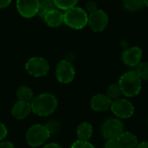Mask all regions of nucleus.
Wrapping results in <instances>:
<instances>
[{"label": "nucleus", "instance_id": "obj_1", "mask_svg": "<svg viewBox=\"0 0 148 148\" xmlns=\"http://www.w3.org/2000/svg\"><path fill=\"white\" fill-rule=\"evenodd\" d=\"M31 111L38 116L46 117L53 114L58 106L56 97L49 93L40 94L34 96L30 101Z\"/></svg>", "mask_w": 148, "mask_h": 148}, {"label": "nucleus", "instance_id": "obj_2", "mask_svg": "<svg viewBox=\"0 0 148 148\" xmlns=\"http://www.w3.org/2000/svg\"><path fill=\"white\" fill-rule=\"evenodd\" d=\"M123 95L132 98L138 95L142 88V80L140 78L135 70L125 72L118 82Z\"/></svg>", "mask_w": 148, "mask_h": 148}, {"label": "nucleus", "instance_id": "obj_3", "mask_svg": "<svg viewBox=\"0 0 148 148\" xmlns=\"http://www.w3.org/2000/svg\"><path fill=\"white\" fill-rule=\"evenodd\" d=\"M64 23L73 29H82L88 25V13L82 8L75 6L64 13Z\"/></svg>", "mask_w": 148, "mask_h": 148}, {"label": "nucleus", "instance_id": "obj_4", "mask_svg": "<svg viewBox=\"0 0 148 148\" xmlns=\"http://www.w3.org/2000/svg\"><path fill=\"white\" fill-rule=\"evenodd\" d=\"M50 133L45 125L36 124L29 128L26 133V142L31 147H38L46 143L50 137Z\"/></svg>", "mask_w": 148, "mask_h": 148}, {"label": "nucleus", "instance_id": "obj_5", "mask_svg": "<svg viewBox=\"0 0 148 148\" xmlns=\"http://www.w3.org/2000/svg\"><path fill=\"white\" fill-rule=\"evenodd\" d=\"M101 132L102 137L106 140H117L119 137L125 132L124 124L118 118H108L105 120L101 127Z\"/></svg>", "mask_w": 148, "mask_h": 148}, {"label": "nucleus", "instance_id": "obj_6", "mask_svg": "<svg viewBox=\"0 0 148 148\" xmlns=\"http://www.w3.org/2000/svg\"><path fill=\"white\" fill-rule=\"evenodd\" d=\"M25 69L34 77H42L48 74L49 70V64L45 58L41 56H34L26 62Z\"/></svg>", "mask_w": 148, "mask_h": 148}, {"label": "nucleus", "instance_id": "obj_7", "mask_svg": "<svg viewBox=\"0 0 148 148\" xmlns=\"http://www.w3.org/2000/svg\"><path fill=\"white\" fill-rule=\"evenodd\" d=\"M110 109L118 119H129L134 114V104L125 98H120L113 101Z\"/></svg>", "mask_w": 148, "mask_h": 148}, {"label": "nucleus", "instance_id": "obj_8", "mask_svg": "<svg viewBox=\"0 0 148 148\" xmlns=\"http://www.w3.org/2000/svg\"><path fill=\"white\" fill-rule=\"evenodd\" d=\"M109 23V16L108 13L101 9L88 13V25L95 32H102L105 30Z\"/></svg>", "mask_w": 148, "mask_h": 148}, {"label": "nucleus", "instance_id": "obj_9", "mask_svg": "<svg viewBox=\"0 0 148 148\" xmlns=\"http://www.w3.org/2000/svg\"><path fill=\"white\" fill-rule=\"evenodd\" d=\"M56 76L59 82L68 84L73 82L75 76V69L69 60H62L56 69Z\"/></svg>", "mask_w": 148, "mask_h": 148}, {"label": "nucleus", "instance_id": "obj_10", "mask_svg": "<svg viewBox=\"0 0 148 148\" xmlns=\"http://www.w3.org/2000/svg\"><path fill=\"white\" fill-rule=\"evenodd\" d=\"M143 51L139 46H133L124 49L121 54L122 62L130 68L137 67L142 60Z\"/></svg>", "mask_w": 148, "mask_h": 148}, {"label": "nucleus", "instance_id": "obj_11", "mask_svg": "<svg viewBox=\"0 0 148 148\" xmlns=\"http://www.w3.org/2000/svg\"><path fill=\"white\" fill-rule=\"evenodd\" d=\"M39 0H16V6L17 12L25 18H31L37 15Z\"/></svg>", "mask_w": 148, "mask_h": 148}, {"label": "nucleus", "instance_id": "obj_12", "mask_svg": "<svg viewBox=\"0 0 148 148\" xmlns=\"http://www.w3.org/2000/svg\"><path fill=\"white\" fill-rule=\"evenodd\" d=\"M112 100L105 94H98L90 100V107L95 112H105L110 109Z\"/></svg>", "mask_w": 148, "mask_h": 148}, {"label": "nucleus", "instance_id": "obj_13", "mask_svg": "<svg viewBox=\"0 0 148 148\" xmlns=\"http://www.w3.org/2000/svg\"><path fill=\"white\" fill-rule=\"evenodd\" d=\"M42 19L49 27L57 28L64 23V14L61 10L55 8L49 11Z\"/></svg>", "mask_w": 148, "mask_h": 148}, {"label": "nucleus", "instance_id": "obj_14", "mask_svg": "<svg viewBox=\"0 0 148 148\" xmlns=\"http://www.w3.org/2000/svg\"><path fill=\"white\" fill-rule=\"evenodd\" d=\"M30 112H32L30 103L21 101H16L11 108L12 116L17 120H23L27 118Z\"/></svg>", "mask_w": 148, "mask_h": 148}, {"label": "nucleus", "instance_id": "obj_15", "mask_svg": "<svg viewBox=\"0 0 148 148\" xmlns=\"http://www.w3.org/2000/svg\"><path fill=\"white\" fill-rule=\"evenodd\" d=\"M121 148H135L138 142V138L131 132H124L117 140Z\"/></svg>", "mask_w": 148, "mask_h": 148}, {"label": "nucleus", "instance_id": "obj_16", "mask_svg": "<svg viewBox=\"0 0 148 148\" xmlns=\"http://www.w3.org/2000/svg\"><path fill=\"white\" fill-rule=\"evenodd\" d=\"M93 135V127L89 122L83 121L79 124L76 129V136L79 140L88 141Z\"/></svg>", "mask_w": 148, "mask_h": 148}, {"label": "nucleus", "instance_id": "obj_17", "mask_svg": "<svg viewBox=\"0 0 148 148\" xmlns=\"http://www.w3.org/2000/svg\"><path fill=\"white\" fill-rule=\"evenodd\" d=\"M16 97L18 101L29 102L34 98V93L32 89L28 86H21L16 90Z\"/></svg>", "mask_w": 148, "mask_h": 148}, {"label": "nucleus", "instance_id": "obj_18", "mask_svg": "<svg viewBox=\"0 0 148 148\" xmlns=\"http://www.w3.org/2000/svg\"><path fill=\"white\" fill-rule=\"evenodd\" d=\"M145 6V0H123V7L126 10L134 12Z\"/></svg>", "mask_w": 148, "mask_h": 148}, {"label": "nucleus", "instance_id": "obj_19", "mask_svg": "<svg viewBox=\"0 0 148 148\" xmlns=\"http://www.w3.org/2000/svg\"><path fill=\"white\" fill-rule=\"evenodd\" d=\"M111 100L112 101L117 99L121 98L122 93L121 90V88L118 83H112L108 86L107 89V94H106Z\"/></svg>", "mask_w": 148, "mask_h": 148}, {"label": "nucleus", "instance_id": "obj_20", "mask_svg": "<svg viewBox=\"0 0 148 148\" xmlns=\"http://www.w3.org/2000/svg\"><path fill=\"white\" fill-rule=\"evenodd\" d=\"M80 0H53L56 7L61 10H68L75 6L79 3Z\"/></svg>", "mask_w": 148, "mask_h": 148}, {"label": "nucleus", "instance_id": "obj_21", "mask_svg": "<svg viewBox=\"0 0 148 148\" xmlns=\"http://www.w3.org/2000/svg\"><path fill=\"white\" fill-rule=\"evenodd\" d=\"M56 8L54 2L53 1H50V2H42V3H40V5H39V9H38V11H37V15L39 17L41 18H43L44 16L49 12L51 10Z\"/></svg>", "mask_w": 148, "mask_h": 148}, {"label": "nucleus", "instance_id": "obj_22", "mask_svg": "<svg viewBox=\"0 0 148 148\" xmlns=\"http://www.w3.org/2000/svg\"><path fill=\"white\" fill-rule=\"evenodd\" d=\"M135 71L142 81H148V62H141Z\"/></svg>", "mask_w": 148, "mask_h": 148}, {"label": "nucleus", "instance_id": "obj_23", "mask_svg": "<svg viewBox=\"0 0 148 148\" xmlns=\"http://www.w3.org/2000/svg\"><path fill=\"white\" fill-rule=\"evenodd\" d=\"M46 127L48 128V130L49 131L50 134H56L59 129H60V124L57 121H55V120H51L49 121H48L46 124H45Z\"/></svg>", "mask_w": 148, "mask_h": 148}, {"label": "nucleus", "instance_id": "obj_24", "mask_svg": "<svg viewBox=\"0 0 148 148\" xmlns=\"http://www.w3.org/2000/svg\"><path fill=\"white\" fill-rule=\"evenodd\" d=\"M70 148H96L92 143L89 141H84V140H77L75 141Z\"/></svg>", "mask_w": 148, "mask_h": 148}, {"label": "nucleus", "instance_id": "obj_25", "mask_svg": "<svg viewBox=\"0 0 148 148\" xmlns=\"http://www.w3.org/2000/svg\"><path fill=\"white\" fill-rule=\"evenodd\" d=\"M85 8H86V11L88 12V13H91L95 10H96L98 9L97 7V3L96 2H95L94 0H88L87 1L86 4H85Z\"/></svg>", "mask_w": 148, "mask_h": 148}, {"label": "nucleus", "instance_id": "obj_26", "mask_svg": "<svg viewBox=\"0 0 148 148\" xmlns=\"http://www.w3.org/2000/svg\"><path fill=\"white\" fill-rule=\"evenodd\" d=\"M8 134V129L4 124L0 122V141H3Z\"/></svg>", "mask_w": 148, "mask_h": 148}, {"label": "nucleus", "instance_id": "obj_27", "mask_svg": "<svg viewBox=\"0 0 148 148\" xmlns=\"http://www.w3.org/2000/svg\"><path fill=\"white\" fill-rule=\"evenodd\" d=\"M104 148H121L119 143L117 140H107L105 145H104Z\"/></svg>", "mask_w": 148, "mask_h": 148}, {"label": "nucleus", "instance_id": "obj_28", "mask_svg": "<svg viewBox=\"0 0 148 148\" xmlns=\"http://www.w3.org/2000/svg\"><path fill=\"white\" fill-rule=\"evenodd\" d=\"M0 148H16V147L12 142L4 140L0 142Z\"/></svg>", "mask_w": 148, "mask_h": 148}, {"label": "nucleus", "instance_id": "obj_29", "mask_svg": "<svg viewBox=\"0 0 148 148\" xmlns=\"http://www.w3.org/2000/svg\"><path fill=\"white\" fill-rule=\"evenodd\" d=\"M12 0H0V9L7 8L10 3Z\"/></svg>", "mask_w": 148, "mask_h": 148}, {"label": "nucleus", "instance_id": "obj_30", "mask_svg": "<svg viewBox=\"0 0 148 148\" xmlns=\"http://www.w3.org/2000/svg\"><path fill=\"white\" fill-rule=\"evenodd\" d=\"M42 148H63L61 145L57 144V143H49L46 144Z\"/></svg>", "mask_w": 148, "mask_h": 148}, {"label": "nucleus", "instance_id": "obj_31", "mask_svg": "<svg viewBox=\"0 0 148 148\" xmlns=\"http://www.w3.org/2000/svg\"><path fill=\"white\" fill-rule=\"evenodd\" d=\"M135 148H148V141H142L139 143Z\"/></svg>", "mask_w": 148, "mask_h": 148}, {"label": "nucleus", "instance_id": "obj_32", "mask_svg": "<svg viewBox=\"0 0 148 148\" xmlns=\"http://www.w3.org/2000/svg\"><path fill=\"white\" fill-rule=\"evenodd\" d=\"M40 3H42V2H50V1H53V0H39Z\"/></svg>", "mask_w": 148, "mask_h": 148}, {"label": "nucleus", "instance_id": "obj_33", "mask_svg": "<svg viewBox=\"0 0 148 148\" xmlns=\"http://www.w3.org/2000/svg\"><path fill=\"white\" fill-rule=\"evenodd\" d=\"M145 6L148 7V0H145Z\"/></svg>", "mask_w": 148, "mask_h": 148}]
</instances>
